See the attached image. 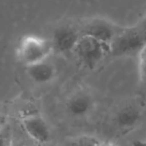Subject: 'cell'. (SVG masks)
Returning a JSON list of instances; mask_svg holds the SVG:
<instances>
[{
  "label": "cell",
  "instance_id": "1",
  "mask_svg": "<svg viewBox=\"0 0 146 146\" xmlns=\"http://www.w3.org/2000/svg\"><path fill=\"white\" fill-rule=\"evenodd\" d=\"M53 52L51 40L37 35H25L19 40L16 54L25 67L37 64L48 59Z\"/></svg>",
  "mask_w": 146,
  "mask_h": 146
},
{
  "label": "cell",
  "instance_id": "5",
  "mask_svg": "<svg viewBox=\"0 0 146 146\" xmlns=\"http://www.w3.org/2000/svg\"><path fill=\"white\" fill-rule=\"evenodd\" d=\"M80 28L72 25H62L57 27L51 37L53 52L62 55L73 53L76 44L81 37Z\"/></svg>",
  "mask_w": 146,
  "mask_h": 146
},
{
  "label": "cell",
  "instance_id": "15",
  "mask_svg": "<svg viewBox=\"0 0 146 146\" xmlns=\"http://www.w3.org/2000/svg\"><path fill=\"white\" fill-rule=\"evenodd\" d=\"M4 126V115H3L2 108L0 107V130L2 129Z\"/></svg>",
  "mask_w": 146,
  "mask_h": 146
},
{
  "label": "cell",
  "instance_id": "16",
  "mask_svg": "<svg viewBox=\"0 0 146 146\" xmlns=\"http://www.w3.org/2000/svg\"><path fill=\"white\" fill-rule=\"evenodd\" d=\"M133 146H146V140H137V141H134Z\"/></svg>",
  "mask_w": 146,
  "mask_h": 146
},
{
  "label": "cell",
  "instance_id": "3",
  "mask_svg": "<svg viewBox=\"0 0 146 146\" xmlns=\"http://www.w3.org/2000/svg\"><path fill=\"white\" fill-rule=\"evenodd\" d=\"M146 45V39L137 25L121 28L110 44V55L116 57L130 56L138 53Z\"/></svg>",
  "mask_w": 146,
  "mask_h": 146
},
{
  "label": "cell",
  "instance_id": "8",
  "mask_svg": "<svg viewBox=\"0 0 146 146\" xmlns=\"http://www.w3.org/2000/svg\"><path fill=\"white\" fill-rule=\"evenodd\" d=\"M94 108V99L87 91L79 90L73 93L66 101V111L73 118H84Z\"/></svg>",
  "mask_w": 146,
  "mask_h": 146
},
{
  "label": "cell",
  "instance_id": "4",
  "mask_svg": "<svg viewBox=\"0 0 146 146\" xmlns=\"http://www.w3.org/2000/svg\"><path fill=\"white\" fill-rule=\"evenodd\" d=\"M121 30L119 26L103 18H94L85 22L80 28L81 35L92 37L96 40L110 45Z\"/></svg>",
  "mask_w": 146,
  "mask_h": 146
},
{
  "label": "cell",
  "instance_id": "14",
  "mask_svg": "<svg viewBox=\"0 0 146 146\" xmlns=\"http://www.w3.org/2000/svg\"><path fill=\"white\" fill-rule=\"evenodd\" d=\"M137 27L140 29L141 33L143 34V36L145 37V39H146V16L144 17V18L142 19V20L140 21L139 23H138V24H137Z\"/></svg>",
  "mask_w": 146,
  "mask_h": 146
},
{
  "label": "cell",
  "instance_id": "10",
  "mask_svg": "<svg viewBox=\"0 0 146 146\" xmlns=\"http://www.w3.org/2000/svg\"><path fill=\"white\" fill-rule=\"evenodd\" d=\"M101 141L96 137L89 135H79L68 139L65 146H100Z\"/></svg>",
  "mask_w": 146,
  "mask_h": 146
},
{
  "label": "cell",
  "instance_id": "7",
  "mask_svg": "<svg viewBox=\"0 0 146 146\" xmlns=\"http://www.w3.org/2000/svg\"><path fill=\"white\" fill-rule=\"evenodd\" d=\"M142 111L135 104H124L115 112L113 117L114 125L121 132H128L139 124Z\"/></svg>",
  "mask_w": 146,
  "mask_h": 146
},
{
  "label": "cell",
  "instance_id": "17",
  "mask_svg": "<svg viewBox=\"0 0 146 146\" xmlns=\"http://www.w3.org/2000/svg\"><path fill=\"white\" fill-rule=\"evenodd\" d=\"M100 146H118V145L112 141H104V142H101V145Z\"/></svg>",
  "mask_w": 146,
  "mask_h": 146
},
{
  "label": "cell",
  "instance_id": "11",
  "mask_svg": "<svg viewBox=\"0 0 146 146\" xmlns=\"http://www.w3.org/2000/svg\"><path fill=\"white\" fill-rule=\"evenodd\" d=\"M139 72L141 83L146 88V45L139 52Z\"/></svg>",
  "mask_w": 146,
  "mask_h": 146
},
{
  "label": "cell",
  "instance_id": "9",
  "mask_svg": "<svg viewBox=\"0 0 146 146\" xmlns=\"http://www.w3.org/2000/svg\"><path fill=\"white\" fill-rule=\"evenodd\" d=\"M27 75L33 82L37 84H47L56 76V68L47 60L37 64L25 67Z\"/></svg>",
  "mask_w": 146,
  "mask_h": 146
},
{
  "label": "cell",
  "instance_id": "12",
  "mask_svg": "<svg viewBox=\"0 0 146 146\" xmlns=\"http://www.w3.org/2000/svg\"><path fill=\"white\" fill-rule=\"evenodd\" d=\"M10 146H33L32 144H30L28 141L24 139L22 137H16L14 134L11 135V145Z\"/></svg>",
  "mask_w": 146,
  "mask_h": 146
},
{
  "label": "cell",
  "instance_id": "2",
  "mask_svg": "<svg viewBox=\"0 0 146 146\" xmlns=\"http://www.w3.org/2000/svg\"><path fill=\"white\" fill-rule=\"evenodd\" d=\"M73 54L75 55L79 64L92 70L97 67L105 56L110 55V45L92 37L82 35L74 48Z\"/></svg>",
  "mask_w": 146,
  "mask_h": 146
},
{
  "label": "cell",
  "instance_id": "13",
  "mask_svg": "<svg viewBox=\"0 0 146 146\" xmlns=\"http://www.w3.org/2000/svg\"><path fill=\"white\" fill-rule=\"evenodd\" d=\"M4 128L0 130V146H10L11 145V136L5 133Z\"/></svg>",
  "mask_w": 146,
  "mask_h": 146
},
{
  "label": "cell",
  "instance_id": "6",
  "mask_svg": "<svg viewBox=\"0 0 146 146\" xmlns=\"http://www.w3.org/2000/svg\"><path fill=\"white\" fill-rule=\"evenodd\" d=\"M21 125L26 135L32 141L39 144H45L50 141L51 133L45 119L39 113H31L23 116Z\"/></svg>",
  "mask_w": 146,
  "mask_h": 146
}]
</instances>
